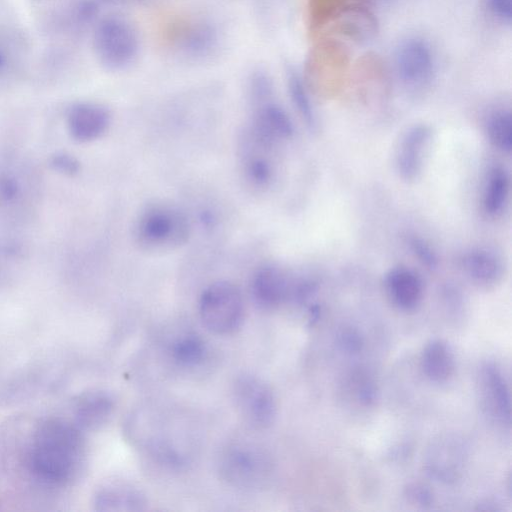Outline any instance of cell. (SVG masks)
I'll return each mask as SVG.
<instances>
[{
  "instance_id": "cell-14",
  "label": "cell",
  "mask_w": 512,
  "mask_h": 512,
  "mask_svg": "<svg viewBox=\"0 0 512 512\" xmlns=\"http://www.w3.org/2000/svg\"><path fill=\"white\" fill-rule=\"evenodd\" d=\"M480 384L486 407L492 416L501 424L510 426V389L500 367L493 362L484 363L480 368Z\"/></svg>"
},
{
  "instance_id": "cell-22",
  "label": "cell",
  "mask_w": 512,
  "mask_h": 512,
  "mask_svg": "<svg viewBox=\"0 0 512 512\" xmlns=\"http://www.w3.org/2000/svg\"><path fill=\"white\" fill-rule=\"evenodd\" d=\"M462 454L453 440L444 439L432 450L427 462L428 472L441 481L455 480L460 473Z\"/></svg>"
},
{
  "instance_id": "cell-15",
  "label": "cell",
  "mask_w": 512,
  "mask_h": 512,
  "mask_svg": "<svg viewBox=\"0 0 512 512\" xmlns=\"http://www.w3.org/2000/svg\"><path fill=\"white\" fill-rule=\"evenodd\" d=\"M385 290L392 303L403 311H411L419 306L424 293L420 275L411 268L397 266L385 275Z\"/></svg>"
},
{
  "instance_id": "cell-31",
  "label": "cell",
  "mask_w": 512,
  "mask_h": 512,
  "mask_svg": "<svg viewBox=\"0 0 512 512\" xmlns=\"http://www.w3.org/2000/svg\"><path fill=\"white\" fill-rule=\"evenodd\" d=\"M484 10L489 18L503 26L510 27L512 21V0H482Z\"/></svg>"
},
{
  "instance_id": "cell-8",
  "label": "cell",
  "mask_w": 512,
  "mask_h": 512,
  "mask_svg": "<svg viewBox=\"0 0 512 512\" xmlns=\"http://www.w3.org/2000/svg\"><path fill=\"white\" fill-rule=\"evenodd\" d=\"M347 43L333 37L317 38L310 49L303 78L307 85L336 86L353 67Z\"/></svg>"
},
{
  "instance_id": "cell-18",
  "label": "cell",
  "mask_w": 512,
  "mask_h": 512,
  "mask_svg": "<svg viewBox=\"0 0 512 512\" xmlns=\"http://www.w3.org/2000/svg\"><path fill=\"white\" fill-rule=\"evenodd\" d=\"M461 267L474 283L488 287L497 284L503 277L504 265L494 252L484 248L466 251L460 259Z\"/></svg>"
},
{
  "instance_id": "cell-30",
  "label": "cell",
  "mask_w": 512,
  "mask_h": 512,
  "mask_svg": "<svg viewBox=\"0 0 512 512\" xmlns=\"http://www.w3.org/2000/svg\"><path fill=\"white\" fill-rule=\"evenodd\" d=\"M409 249L418 261L428 269L438 266V256L433 247L423 238L412 235L407 240Z\"/></svg>"
},
{
  "instance_id": "cell-21",
  "label": "cell",
  "mask_w": 512,
  "mask_h": 512,
  "mask_svg": "<svg viewBox=\"0 0 512 512\" xmlns=\"http://www.w3.org/2000/svg\"><path fill=\"white\" fill-rule=\"evenodd\" d=\"M95 504L102 511H140L145 508L146 499L131 486L113 484L97 493Z\"/></svg>"
},
{
  "instance_id": "cell-23",
  "label": "cell",
  "mask_w": 512,
  "mask_h": 512,
  "mask_svg": "<svg viewBox=\"0 0 512 512\" xmlns=\"http://www.w3.org/2000/svg\"><path fill=\"white\" fill-rule=\"evenodd\" d=\"M286 84L291 103L311 132L318 129V119L312 104L308 85L303 76L292 66L286 70Z\"/></svg>"
},
{
  "instance_id": "cell-13",
  "label": "cell",
  "mask_w": 512,
  "mask_h": 512,
  "mask_svg": "<svg viewBox=\"0 0 512 512\" xmlns=\"http://www.w3.org/2000/svg\"><path fill=\"white\" fill-rule=\"evenodd\" d=\"M293 282L282 268L265 264L252 276L251 296L260 308L274 309L291 300Z\"/></svg>"
},
{
  "instance_id": "cell-6",
  "label": "cell",
  "mask_w": 512,
  "mask_h": 512,
  "mask_svg": "<svg viewBox=\"0 0 512 512\" xmlns=\"http://www.w3.org/2000/svg\"><path fill=\"white\" fill-rule=\"evenodd\" d=\"M393 68L398 81L411 92H421L436 75V57L430 43L420 36H408L396 46Z\"/></svg>"
},
{
  "instance_id": "cell-11",
  "label": "cell",
  "mask_w": 512,
  "mask_h": 512,
  "mask_svg": "<svg viewBox=\"0 0 512 512\" xmlns=\"http://www.w3.org/2000/svg\"><path fill=\"white\" fill-rule=\"evenodd\" d=\"M377 32V18L364 1L360 0L346 7L316 39L333 37L344 42L361 44L373 39Z\"/></svg>"
},
{
  "instance_id": "cell-12",
  "label": "cell",
  "mask_w": 512,
  "mask_h": 512,
  "mask_svg": "<svg viewBox=\"0 0 512 512\" xmlns=\"http://www.w3.org/2000/svg\"><path fill=\"white\" fill-rule=\"evenodd\" d=\"M431 138V128L423 123L412 125L402 135L395 157L396 171L401 179L410 182L418 178Z\"/></svg>"
},
{
  "instance_id": "cell-16",
  "label": "cell",
  "mask_w": 512,
  "mask_h": 512,
  "mask_svg": "<svg viewBox=\"0 0 512 512\" xmlns=\"http://www.w3.org/2000/svg\"><path fill=\"white\" fill-rule=\"evenodd\" d=\"M248 125L263 137L279 144L292 137L294 126L285 109L273 100L253 107Z\"/></svg>"
},
{
  "instance_id": "cell-19",
  "label": "cell",
  "mask_w": 512,
  "mask_h": 512,
  "mask_svg": "<svg viewBox=\"0 0 512 512\" xmlns=\"http://www.w3.org/2000/svg\"><path fill=\"white\" fill-rule=\"evenodd\" d=\"M421 369L432 382L444 383L455 371V356L451 346L443 339H432L421 353Z\"/></svg>"
},
{
  "instance_id": "cell-24",
  "label": "cell",
  "mask_w": 512,
  "mask_h": 512,
  "mask_svg": "<svg viewBox=\"0 0 512 512\" xmlns=\"http://www.w3.org/2000/svg\"><path fill=\"white\" fill-rule=\"evenodd\" d=\"M26 47L14 30L0 27V81L12 77L23 67Z\"/></svg>"
},
{
  "instance_id": "cell-33",
  "label": "cell",
  "mask_w": 512,
  "mask_h": 512,
  "mask_svg": "<svg viewBox=\"0 0 512 512\" xmlns=\"http://www.w3.org/2000/svg\"><path fill=\"white\" fill-rule=\"evenodd\" d=\"M341 347L349 352H356L361 349L362 338L355 330H344L339 336Z\"/></svg>"
},
{
  "instance_id": "cell-4",
  "label": "cell",
  "mask_w": 512,
  "mask_h": 512,
  "mask_svg": "<svg viewBox=\"0 0 512 512\" xmlns=\"http://www.w3.org/2000/svg\"><path fill=\"white\" fill-rule=\"evenodd\" d=\"M277 143L263 137L246 125L238 139V161L245 185L263 193L276 179L275 152Z\"/></svg>"
},
{
  "instance_id": "cell-27",
  "label": "cell",
  "mask_w": 512,
  "mask_h": 512,
  "mask_svg": "<svg viewBox=\"0 0 512 512\" xmlns=\"http://www.w3.org/2000/svg\"><path fill=\"white\" fill-rule=\"evenodd\" d=\"M485 131L489 142L499 151L512 150V115L509 109L499 108L487 117Z\"/></svg>"
},
{
  "instance_id": "cell-5",
  "label": "cell",
  "mask_w": 512,
  "mask_h": 512,
  "mask_svg": "<svg viewBox=\"0 0 512 512\" xmlns=\"http://www.w3.org/2000/svg\"><path fill=\"white\" fill-rule=\"evenodd\" d=\"M199 314L205 327L215 334L225 335L236 331L244 316L240 289L229 281L210 284L200 296Z\"/></svg>"
},
{
  "instance_id": "cell-17",
  "label": "cell",
  "mask_w": 512,
  "mask_h": 512,
  "mask_svg": "<svg viewBox=\"0 0 512 512\" xmlns=\"http://www.w3.org/2000/svg\"><path fill=\"white\" fill-rule=\"evenodd\" d=\"M69 126L75 138L88 141L101 136L109 126V111L93 102L75 104L69 111Z\"/></svg>"
},
{
  "instance_id": "cell-26",
  "label": "cell",
  "mask_w": 512,
  "mask_h": 512,
  "mask_svg": "<svg viewBox=\"0 0 512 512\" xmlns=\"http://www.w3.org/2000/svg\"><path fill=\"white\" fill-rule=\"evenodd\" d=\"M356 1L360 0H308L306 15L311 35L318 37L346 7Z\"/></svg>"
},
{
  "instance_id": "cell-7",
  "label": "cell",
  "mask_w": 512,
  "mask_h": 512,
  "mask_svg": "<svg viewBox=\"0 0 512 512\" xmlns=\"http://www.w3.org/2000/svg\"><path fill=\"white\" fill-rule=\"evenodd\" d=\"M221 477L230 485L255 489L263 487L272 474V463L268 455L251 444H236L227 448L220 456Z\"/></svg>"
},
{
  "instance_id": "cell-9",
  "label": "cell",
  "mask_w": 512,
  "mask_h": 512,
  "mask_svg": "<svg viewBox=\"0 0 512 512\" xmlns=\"http://www.w3.org/2000/svg\"><path fill=\"white\" fill-rule=\"evenodd\" d=\"M233 397L240 415L250 426L262 429L274 422L275 396L261 378L252 374L238 376L233 384Z\"/></svg>"
},
{
  "instance_id": "cell-28",
  "label": "cell",
  "mask_w": 512,
  "mask_h": 512,
  "mask_svg": "<svg viewBox=\"0 0 512 512\" xmlns=\"http://www.w3.org/2000/svg\"><path fill=\"white\" fill-rule=\"evenodd\" d=\"M173 359L182 366H196L206 356V346L196 335H187L176 340L171 348Z\"/></svg>"
},
{
  "instance_id": "cell-34",
  "label": "cell",
  "mask_w": 512,
  "mask_h": 512,
  "mask_svg": "<svg viewBox=\"0 0 512 512\" xmlns=\"http://www.w3.org/2000/svg\"><path fill=\"white\" fill-rule=\"evenodd\" d=\"M108 1H120V0H108Z\"/></svg>"
},
{
  "instance_id": "cell-3",
  "label": "cell",
  "mask_w": 512,
  "mask_h": 512,
  "mask_svg": "<svg viewBox=\"0 0 512 512\" xmlns=\"http://www.w3.org/2000/svg\"><path fill=\"white\" fill-rule=\"evenodd\" d=\"M92 46L97 61L105 69L123 71L137 59L140 38L129 20L118 15H108L95 22Z\"/></svg>"
},
{
  "instance_id": "cell-20",
  "label": "cell",
  "mask_w": 512,
  "mask_h": 512,
  "mask_svg": "<svg viewBox=\"0 0 512 512\" xmlns=\"http://www.w3.org/2000/svg\"><path fill=\"white\" fill-rule=\"evenodd\" d=\"M76 408L78 426L95 429L105 424L111 416L114 400L104 391L89 392L80 398Z\"/></svg>"
},
{
  "instance_id": "cell-25",
  "label": "cell",
  "mask_w": 512,
  "mask_h": 512,
  "mask_svg": "<svg viewBox=\"0 0 512 512\" xmlns=\"http://www.w3.org/2000/svg\"><path fill=\"white\" fill-rule=\"evenodd\" d=\"M510 192V178L502 167H493L484 185L482 206L490 216L500 214L507 204Z\"/></svg>"
},
{
  "instance_id": "cell-29",
  "label": "cell",
  "mask_w": 512,
  "mask_h": 512,
  "mask_svg": "<svg viewBox=\"0 0 512 512\" xmlns=\"http://www.w3.org/2000/svg\"><path fill=\"white\" fill-rule=\"evenodd\" d=\"M248 97L253 107L272 100L273 82L263 70L254 71L248 81Z\"/></svg>"
},
{
  "instance_id": "cell-1",
  "label": "cell",
  "mask_w": 512,
  "mask_h": 512,
  "mask_svg": "<svg viewBox=\"0 0 512 512\" xmlns=\"http://www.w3.org/2000/svg\"><path fill=\"white\" fill-rule=\"evenodd\" d=\"M82 455L79 427L63 419H49L35 431L29 458L32 471L38 478L56 484L72 477Z\"/></svg>"
},
{
  "instance_id": "cell-32",
  "label": "cell",
  "mask_w": 512,
  "mask_h": 512,
  "mask_svg": "<svg viewBox=\"0 0 512 512\" xmlns=\"http://www.w3.org/2000/svg\"><path fill=\"white\" fill-rule=\"evenodd\" d=\"M405 496L413 504L429 506L433 502V494L430 489L420 483L408 484L405 488Z\"/></svg>"
},
{
  "instance_id": "cell-2",
  "label": "cell",
  "mask_w": 512,
  "mask_h": 512,
  "mask_svg": "<svg viewBox=\"0 0 512 512\" xmlns=\"http://www.w3.org/2000/svg\"><path fill=\"white\" fill-rule=\"evenodd\" d=\"M191 222L177 205L156 201L142 209L134 223L133 235L142 251L162 254L174 251L189 240Z\"/></svg>"
},
{
  "instance_id": "cell-10",
  "label": "cell",
  "mask_w": 512,
  "mask_h": 512,
  "mask_svg": "<svg viewBox=\"0 0 512 512\" xmlns=\"http://www.w3.org/2000/svg\"><path fill=\"white\" fill-rule=\"evenodd\" d=\"M167 38L178 54L198 60L213 54L218 47L219 32L213 23L192 18L173 23Z\"/></svg>"
}]
</instances>
